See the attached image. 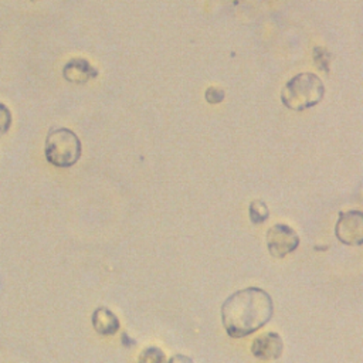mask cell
<instances>
[{
	"label": "cell",
	"mask_w": 363,
	"mask_h": 363,
	"mask_svg": "<svg viewBox=\"0 0 363 363\" xmlns=\"http://www.w3.org/2000/svg\"><path fill=\"white\" fill-rule=\"evenodd\" d=\"M274 315L269 294L257 286H248L230 295L221 305V320L230 337L240 339L261 329Z\"/></svg>",
	"instance_id": "1"
},
{
	"label": "cell",
	"mask_w": 363,
	"mask_h": 363,
	"mask_svg": "<svg viewBox=\"0 0 363 363\" xmlns=\"http://www.w3.org/2000/svg\"><path fill=\"white\" fill-rule=\"evenodd\" d=\"M313 58L315 62L320 67V69H323L325 72L329 71V61H330V54L322 48V47H315L313 48Z\"/></svg>",
	"instance_id": "10"
},
{
	"label": "cell",
	"mask_w": 363,
	"mask_h": 363,
	"mask_svg": "<svg viewBox=\"0 0 363 363\" xmlns=\"http://www.w3.org/2000/svg\"><path fill=\"white\" fill-rule=\"evenodd\" d=\"M92 326L99 335H113L119 329V319L106 306H98L92 312Z\"/></svg>",
	"instance_id": "8"
},
{
	"label": "cell",
	"mask_w": 363,
	"mask_h": 363,
	"mask_svg": "<svg viewBox=\"0 0 363 363\" xmlns=\"http://www.w3.org/2000/svg\"><path fill=\"white\" fill-rule=\"evenodd\" d=\"M299 245L298 233L288 224H275L267 231V247L272 257L284 258Z\"/></svg>",
	"instance_id": "4"
},
{
	"label": "cell",
	"mask_w": 363,
	"mask_h": 363,
	"mask_svg": "<svg viewBox=\"0 0 363 363\" xmlns=\"http://www.w3.org/2000/svg\"><path fill=\"white\" fill-rule=\"evenodd\" d=\"M339 241L346 245H360L363 242V214L359 210L339 213L335 227Z\"/></svg>",
	"instance_id": "5"
},
{
	"label": "cell",
	"mask_w": 363,
	"mask_h": 363,
	"mask_svg": "<svg viewBox=\"0 0 363 363\" xmlns=\"http://www.w3.org/2000/svg\"><path fill=\"white\" fill-rule=\"evenodd\" d=\"M248 213H250V220L252 224H262L269 217L268 206L262 200L251 201L250 207H248Z\"/></svg>",
	"instance_id": "9"
},
{
	"label": "cell",
	"mask_w": 363,
	"mask_h": 363,
	"mask_svg": "<svg viewBox=\"0 0 363 363\" xmlns=\"http://www.w3.org/2000/svg\"><path fill=\"white\" fill-rule=\"evenodd\" d=\"M139 360L140 362H164L166 357L160 349L149 347L143 350V353L139 356Z\"/></svg>",
	"instance_id": "11"
},
{
	"label": "cell",
	"mask_w": 363,
	"mask_h": 363,
	"mask_svg": "<svg viewBox=\"0 0 363 363\" xmlns=\"http://www.w3.org/2000/svg\"><path fill=\"white\" fill-rule=\"evenodd\" d=\"M62 75L69 82L84 84L88 79L95 78L98 75V71L86 60H84V58H72V60H69L64 65Z\"/></svg>",
	"instance_id": "7"
},
{
	"label": "cell",
	"mask_w": 363,
	"mask_h": 363,
	"mask_svg": "<svg viewBox=\"0 0 363 363\" xmlns=\"http://www.w3.org/2000/svg\"><path fill=\"white\" fill-rule=\"evenodd\" d=\"M174 360H186V362H191L190 357H184V356H174L170 359V362H174Z\"/></svg>",
	"instance_id": "14"
},
{
	"label": "cell",
	"mask_w": 363,
	"mask_h": 363,
	"mask_svg": "<svg viewBox=\"0 0 363 363\" xmlns=\"http://www.w3.org/2000/svg\"><path fill=\"white\" fill-rule=\"evenodd\" d=\"M81 150L79 138L68 128L51 129L45 138V159L57 167L74 166L81 156Z\"/></svg>",
	"instance_id": "3"
},
{
	"label": "cell",
	"mask_w": 363,
	"mask_h": 363,
	"mask_svg": "<svg viewBox=\"0 0 363 363\" xmlns=\"http://www.w3.org/2000/svg\"><path fill=\"white\" fill-rule=\"evenodd\" d=\"M10 125H11V112L3 102H0V136L7 133V130L10 129Z\"/></svg>",
	"instance_id": "12"
},
{
	"label": "cell",
	"mask_w": 363,
	"mask_h": 363,
	"mask_svg": "<svg viewBox=\"0 0 363 363\" xmlns=\"http://www.w3.org/2000/svg\"><path fill=\"white\" fill-rule=\"evenodd\" d=\"M325 95L323 82L313 72L292 77L281 91L282 104L292 111H305L318 105Z\"/></svg>",
	"instance_id": "2"
},
{
	"label": "cell",
	"mask_w": 363,
	"mask_h": 363,
	"mask_svg": "<svg viewBox=\"0 0 363 363\" xmlns=\"http://www.w3.org/2000/svg\"><path fill=\"white\" fill-rule=\"evenodd\" d=\"M284 343L278 333L267 332L257 339H254L251 345V352L257 359L261 360H275L282 354Z\"/></svg>",
	"instance_id": "6"
},
{
	"label": "cell",
	"mask_w": 363,
	"mask_h": 363,
	"mask_svg": "<svg viewBox=\"0 0 363 363\" xmlns=\"http://www.w3.org/2000/svg\"><path fill=\"white\" fill-rule=\"evenodd\" d=\"M206 99L208 104H218L224 99V91L221 88L210 86L206 91Z\"/></svg>",
	"instance_id": "13"
}]
</instances>
